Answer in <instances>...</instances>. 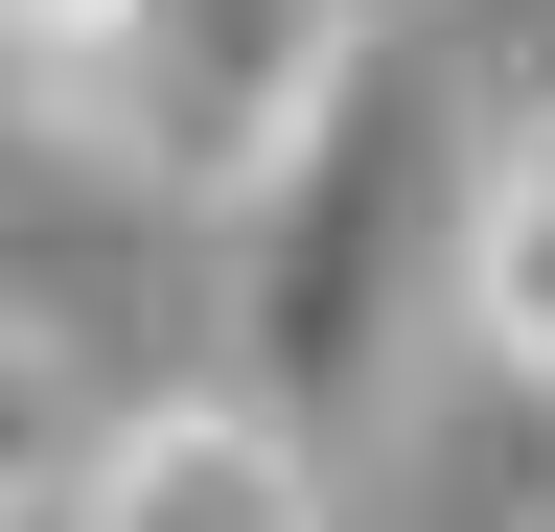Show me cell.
<instances>
[{
  "mask_svg": "<svg viewBox=\"0 0 555 532\" xmlns=\"http://www.w3.org/2000/svg\"><path fill=\"white\" fill-rule=\"evenodd\" d=\"M232 393L255 417H301V440H347L393 393V348H416V278L463 255V116H440V47H347V70L301 93V140H278L232 209Z\"/></svg>",
  "mask_w": 555,
  "mask_h": 532,
  "instance_id": "1",
  "label": "cell"
},
{
  "mask_svg": "<svg viewBox=\"0 0 555 532\" xmlns=\"http://www.w3.org/2000/svg\"><path fill=\"white\" fill-rule=\"evenodd\" d=\"M371 47V0H163L139 24V70H116V140L93 185L116 209H232V185L301 140V93Z\"/></svg>",
  "mask_w": 555,
  "mask_h": 532,
  "instance_id": "2",
  "label": "cell"
},
{
  "mask_svg": "<svg viewBox=\"0 0 555 532\" xmlns=\"http://www.w3.org/2000/svg\"><path fill=\"white\" fill-rule=\"evenodd\" d=\"M47 509L69 532H324V440L255 417L232 371L208 393H116V417L47 463Z\"/></svg>",
  "mask_w": 555,
  "mask_h": 532,
  "instance_id": "3",
  "label": "cell"
},
{
  "mask_svg": "<svg viewBox=\"0 0 555 532\" xmlns=\"http://www.w3.org/2000/svg\"><path fill=\"white\" fill-rule=\"evenodd\" d=\"M440 278H463V324H486V371L555 393V70L509 93V140L463 163V255H440Z\"/></svg>",
  "mask_w": 555,
  "mask_h": 532,
  "instance_id": "4",
  "label": "cell"
},
{
  "mask_svg": "<svg viewBox=\"0 0 555 532\" xmlns=\"http://www.w3.org/2000/svg\"><path fill=\"white\" fill-rule=\"evenodd\" d=\"M139 24H163V0H0V116H24L47 163H93V140H116Z\"/></svg>",
  "mask_w": 555,
  "mask_h": 532,
  "instance_id": "5",
  "label": "cell"
},
{
  "mask_svg": "<svg viewBox=\"0 0 555 532\" xmlns=\"http://www.w3.org/2000/svg\"><path fill=\"white\" fill-rule=\"evenodd\" d=\"M47 463H69V348H47V324H0V532L47 509Z\"/></svg>",
  "mask_w": 555,
  "mask_h": 532,
  "instance_id": "6",
  "label": "cell"
}]
</instances>
